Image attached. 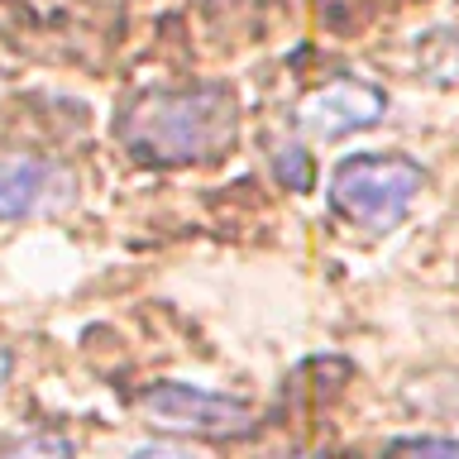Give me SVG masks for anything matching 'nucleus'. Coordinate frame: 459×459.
Returning a JSON list of instances; mask_svg holds the SVG:
<instances>
[{
  "mask_svg": "<svg viewBox=\"0 0 459 459\" xmlns=\"http://www.w3.org/2000/svg\"><path fill=\"white\" fill-rule=\"evenodd\" d=\"M110 134L143 168L215 163L239 139V96L225 82L139 86L120 100Z\"/></svg>",
  "mask_w": 459,
  "mask_h": 459,
  "instance_id": "obj_1",
  "label": "nucleus"
},
{
  "mask_svg": "<svg viewBox=\"0 0 459 459\" xmlns=\"http://www.w3.org/2000/svg\"><path fill=\"white\" fill-rule=\"evenodd\" d=\"M426 192V168L407 153H350L330 172V211L368 235H387Z\"/></svg>",
  "mask_w": 459,
  "mask_h": 459,
  "instance_id": "obj_2",
  "label": "nucleus"
},
{
  "mask_svg": "<svg viewBox=\"0 0 459 459\" xmlns=\"http://www.w3.org/2000/svg\"><path fill=\"white\" fill-rule=\"evenodd\" d=\"M139 411L149 416L158 430L201 436V440L249 436L258 426L249 402H239L230 393H211V387H192V383H149L139 393Z\"/></svg>",
  "mask_w": 459,
  "mask_h": 459,
  "instance_id": "obj_3",
  "label": "nucleus"
},
{
  "mask_svg": "<svg viewBox=\"0 0 459 459\" xmlns=\"http://www.w3.org/2000/svg\"><path fill=\"white\" fill-rule=\"evenodd\" d=\"M387 115V91L373 82H359V77H340L311 91L307 100L297 106V129L307 139H321V143H335V139H350V134H364Z\"/></svg>",
  "mask_w": 459,
  "mask_h": 459,
  "instance_id": "obj_4",
  "label": "nucleus"
},
{
  "mask_svg": "<svg viewBox=\"0 0 459 459\" xmlns=\"http://www.w3.org/2000/svg\"><path fill=\"white\" fill-rule=\"evenodd\" d=\"M77 192L72 172L43 153L0 149V221H29L39 211H53Z\"/></svg>",
  "mask_w": 459,
  "mask_h": 459,
  "instance_id": "obj_5",
  "label": "nucleus"
},
{
  "mask_svg": "<svg viewBox=\"0 0 459 459\" xmlns=\"http://www.w3.org/2000/svg\"><path fill=\"white\" fill-rule=\"evenodd\" d=\"M273 178H278L287 192H311L316 186V158L307 153V143L287 139L273 149Z\"/></svg>",
  "mask_w": 459,
  "mask_h": 459,
  "instance_id": "obj_6",
  "label": "nucleus"
},
{
  "mask_svg": "<svg viewBox=\"0 0 459 459\" xmlns=\"http://www.w3.org/2000/svg\"><path fill=\"white\" fill-rule=\"evenodd\" d=\"M77 455V445L67 436H57V430H34V436L14 440L0 459H72Z\"/></svg>",
  "mask_w": 459,
  "mask_h": 459,
  "instance_id": "obj_7",
  "label": "nucleus"
},
{
  "mask_svg": "<svg viewBox=\"0 0 459 459\" xmlns=\"http://www.w3.org/2000/svg\"><path fill=\"white\" fill-rule=\"evenodd\" d=\"M383 459H459V440H450V436H407V440L387 445Z\"/></svg>",
  "mask_w": 459,
  "mask_h": 459,
  "instance_id": "obj_8",
  "label": "nucleus"
},
{
  "mask_svg": "<svg viewBox=\"0 0 459 459\" xmlns=\"http://www.w3.org/2000/svg\"><path fill=\"white\" fill-rule=\"evenodd\" d=\"M129 459H196V455H186V450H172V445H143V450H134Z\"/></svg>",
  "mask_w": 459,
  "mask_h": 459,
  "instance_id": "obj_9",
  "label": "nucleus"
},
{
  "mask_svg": "<svg viewBox=\"0 0 459 459\" xmlns=\"http://www.w3.org/2000/svg\"><path fill=\"white\" fill-rule=\"evenodd\" d=\"M10 373H14V354L0 344V393H5V383H10Z\"/></svg>",
  "mask_w": 459,
  "mask_h": 459,
  "instance_id": "obj_10",
  "label": "nucleus"
}]
</instances>
